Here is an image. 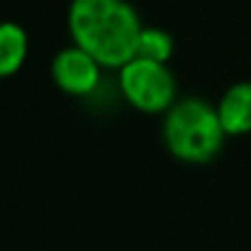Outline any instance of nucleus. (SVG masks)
I'll return each mask as SVG.
<instances>
[{
  "label": "nucleus",
  "mask_w": 251,
  "mask_h": 251,
  "mask_svg": "<svg viewBox=\"0 0 251 251\" xmlns=\"http://www.w3.org/2000/svg\"><path fill=\"white\" fill-rule=\"evenodd\" d=\"M164 144L183 164H210L225 147L227 132L220 122L217 105L202 98H180L164 112Z\"/></svg>",
  "instance_id": "nucleus-2"
},
{
  "label": "nucleus",
  "mask_w": 251,
  "mask_h": 251,
  "mask_svg": "<svg viewBox=\"0 0 251 251\" xmlns=\"http://www.w3.org/2000/svg\"><path fill=\"white\" fill-rule=\"evenodd\" d=\"M217 112L227 137L251 134V81L229 85L217 102Z\"/></svg>",
  "instance_id": "nucleus-5"
},
{
  "label": "nucleus",
  "mask_w": 251,
  "mask_h": 251,
  "mask_svg": "<svg viewBox=\"0 0 251 251\" xmlns=\"http://www.w3.org/2000/svg\"><path fill=\"white\" fill-rule=\"evenodd\" d=\"M173 37L161 27H144L139 34V44H137V56L142 59H151V61H161L168 64L173 56Z\"/></svg>",
  "instance_id": "nucleus-7"
},
{
  "label": "nucleus",
  "mask_w": 251,
  "mask_h": 251,
  "mask_svg": "<svg viewBox=\"0 0 251 251\" xmlns=\"http://www.w3.org/2000/svg\"><path fill=\"white\" fill-rule=\"evenodd\" d=\"M120 90L125 100L144 115L166 112L178 100V83L168 64L142 56H134L120 69Z\"/></svg>",
  "instance_id": "nucleus-3"
},
{
  "label": "nucleus",
  "mask_w": 251,
  "mask_h": 251,
  "mask_svg": "<svg viewBox=\"0 0 251 251\" xmlns=\"http://www.w3.org/2000/svg\"><path fill=\"white\" fill-rule=\"evenodd\" d=\"M100 61L76 44L59 49L51 59V81L61 93L71 98H88L90 93H95L100 85Z\"/></svg>",
  "instance_id": "nucleus-4"
},
{
  "label": "nucleus",
  "mask_w": 251,
  "mask_h": 251,
  "mask_svg": "<svg viewBox=\"0 0 251 251\" xmlns=\"http://www.w3.org/2000/svg\"><path fill=\"white\" fill-rule=\"evenodd\" d=\"M69 34L102 69H122L137 56L144 29L139 12L127 0H71Z\"/></svg>",
  "instance_id": "nucleus-1"
},
{
  "label": "nucleus",
  "mask_w": 251,
  "mask_h": 251,
  "mask_svg": "<svg viewBox=\"0 0 251 251\" xmlns=\"http://www.w3.org/2000/svg\"><path fill=\"white\" fill-rule=\"evenodd\" d=\"M29 54V37L20 22H0V81L20 74Z\"/></svg>",
  "instance_id": "nucleus-6"
}]
</instances>
